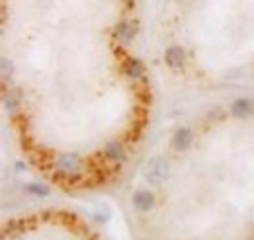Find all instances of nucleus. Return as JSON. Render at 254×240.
<instances>
[{
  "label": "nucleus",
  "mask_w": 254,
  "mask_h": 240,
  "mask_svg": "<svg viewBox=\"0 0 254 240\" xmlns=\"http://www.w3.org/2000/svg\"><path fill=\"white\" fill-rule=\"evenodd\" d=\"M57 168L61 172H66V174H76L80 172L82 168V160L78 154H70V152H64L57 158Z\"/></svg>",
  "instance_id": "nucleus-2"
},
{
  "label": "nucleus",
  "mask_w": 254,
  "mask_h": 240,
  "mask_svg": "<svg viewBox=\"0 0 254 240\" xmlns=\"http://www.w3.org/2000/svg\"><path fill=\"white\" fill-rule=\"evenodd\" d=\"M131 201H133L135 209L143 211V213H145V211H151L155 207V195H153V191H149V189H137V191L133 193Z\"/></svg>",
  "instance_id": "nucleus-3"
},
{
  "label": "nucleus",
  "mask_w": 254,
  "mask_h": 240,
  "mask_svg": "<svg viewBox=\"0 0 254 240\" xmlns=\"http://www.w3.org/2000/svg\"><path fill=\"white\" fill-rule=\"evenodd\" d=\"M126 72H127V76H129V78H139V76H143L145 66H143V62H141V60L131 59V60H127Z\"/></svg>",
  "instance_id": "nucleus-9"
},
{
  "label": "nucleus",
  "mask_w": 254,
  "mask_h": 240,
  "mask_svg": "<svg viewBox=\"0 0 254 240\" xmlns=\"http://www.w3.org/2000/svg\"><path fill=\"white\" fill-rule=\"evenodd\" d=\"M247 240H254V237H253V239H247Z\"/></svg>",
  "instance_id": "nucleus-13"
},
{
  "label": "nucleus",
  "mask_w": 254,
  "mask_h": 240,
  "mask_svg": "<svg viewBox=\"0 0 254 240\" xmlns=\"http://www.w3.org/2000/svg\"><path fill=\"white\" fill-rule=\"evenodd\" d=\"M0 64H2V78L8 80V78L12 76V72H14V66H12V62H10L8 59H2Z\"/></svg>",
  "instance_id": "nucleus-12"
},
{
  "label": "nucleus",
  "mask_w": 254,
  "mask_h": 240,
  "mask_svg": "<svg viewBox=\"0 0 254 240\" xmlns=\"http://www.w3.org/2000/svg\"><path fill=\"white\" fill-rule=\"evenodd\" d=\"M104 154H106V158L112 160V162H122V160H126V150H124V147H122L118 141H110V143L106 145V149H104Z\"/></svg>",
  "instance_id": "nucleus-7"
},
{
  "label": "nucleus",
  "mask_w": 254,
  "mask_h": 240,
  "mask_svg": "<svg viewBox=\"0 0 254 240\" xmlns=\"http://www.w3.org/2000/svg\"><path fill=\"white\" fill-rule=\"evenodd\" d=\"M253 112H254V104L251 100H247V98H241V100L233 102V106H231V114L235 118H249Z\"/></svg>",
  "instance_id": "nucleus-6"
},
{
  "label": "nucleus",
  "mask_w": 254,
  "mask_h": 240,
  "mask_svg": "<svg viewBox=\"0 0 254 240\" xmlns=\"http://www.w3.org/2000/svg\"><path fill=\"white\" fill-rule=\"evenodd\" d=\"M164 60H166V64L172 66V68H182L184 62H186V53H184V49H182L180 45H172V47L166 49Z\"/></svg>",
  "instance_id": "nucleus-4"
},
{
  "label": "nucleus",
  "mask_w": 254,
  "mask_h": 240,
  "mask_svg": "<svg viewBox=\"0 0 254 240\" xmlns=\"http://www.w3.org/2000/svg\"><path fill=\"white\" fill-rule=\"evenodd\" d=\"M193 141V135L188 127H180L172 137V147L176 150H186Z\"/></svg>",
  "instance_id": "nucleus-5"
},
{
  "label": "nucleus",
  "mask_w": 254,
  "mask_h": 240,
  "mask_svg": "<svg viewBox=\"0 0 254 240\" xmlns=\"http://www.w3.org/2000/svg\"><path fill=\"white\" fill-rule=\"evenodd\" d=\"M18 102H20V98H18L16 92H8V94L4 96V106H6L8 110H14V108L18 106Z\"/></svg>",
  "instance_id": "nucleus-10"
},
{
  "label": "nucleus",
  "mask_w": 254,
  "mask_h": 240,
  "mask_svg": "<svg viewBox=\"0 0 254 240\" xmlns=\"http://www.w3.org/2000/svg\"><path fill=\"white\" fill-rule=\"evenodd\" d=\"M145 180L149 181V183H153V185H160L162 181L168 178V164H166V160L164 158H160V156H155V158H151L147 164H145Z\"/></svg>",
  "instance_id": "nucleus-1"
},
{
  "label": "nucleus",
  "mask_w": 254,
  "mask_h": 240,
  "mask_svg": "<svg viewBox=\"0 0 254 240\" xmlns=\"http://www.w3.org/2000/svg\"><path fill=\"white\" fill-rule=\"evenodd\" d=\"M26 189H28L30 193H33V195H47V193H49V187L39 185V183H28Z\"/></svg>",
  "instance_id": "nucleus-11"
},
{
  "label": "nucleus",
  "mask_w": 254,
  "mask_h": 240,
  "mask_svg": "<svg viewBox=\"0 0 254 240\" xmlns=\"http://www.w3.org/2000/svg\"><path fill=\"white\" fill-rule=\"evenodd\" d=\"M116 33H118V37H120L122 41L129 43V41L135 37V33H137V28H135L131 22H122V24H118V28H116Z\"/></svg>",
  "instance_id": "nucleus-8"
}]
</instances>
